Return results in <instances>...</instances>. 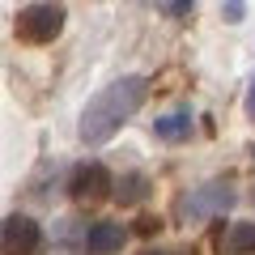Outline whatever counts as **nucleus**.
Wrapping results in <instances>:
<instances>
[{
    "label": "nucleus",
    "mask_w": 255,
    "mask_h": 255,
    "mask_svg": "<svg viewBox=\"0 0 255 255\" xmlns=\"http://www.w3.org/2000/svg\"><path fill=\"white\" fill-rule=\"evenodd\" d=\"M111 187H115V179L102 162H81L68 179V191L77 200H102V196H111Z\"/></svg>",
    "instance_id": "20e7f679"
},
{
    "label": "nucleus",
    "mask_w": 255,
    "mask_h": 255,
    "mask_svg": "<svg viewBox=\"0 0 255 255\" xmlns=\"http://www.w3.org/2000/svg\"><path fill=\"white\" fill-rule=\"evenodd\" d=\"M115 196H119V204H136V200H145V196H149V179H145V174H128V179H119Z\"/></svg>",
    "instance_id": "1a4fd4ad"
},
{
    "label": "nucleus",
    "mask_w": 255,
    "mask_h": 255,
    "mask_svg": "<svg viewBox=\"0 0 255 255\" xmlns=\"http://www.w3.org/2000/svg\"><path fill=\"white\" fill-rule=\"evenodd\" d=\"M149 98V81L145 77H119L111 81L102 94H94L81 111V140L85 145H102L136 115V107Z\"/></svg>",
    "instance_id": "f257e3e1"
},
{
    "label": "nucleus",
    "mask_w": 255,
    "mask_h": 255,
    "mask_svg": "<svg viewBox=\"0 0 255 255\" xmlns=\"http://www.w3.org/2000/svg\"><path fill=\"white\" fill-rule=\"evenodd\" d=\"M226 251L230 255H255V221H238L226 238Z\"/></svg>",
    "instance_id": "6e6552de"
},
{
    "label": "nucleus",
    "mask_w": 255,
    "mask_h": 255,
    "mask_svg": "<svg viewBox=\"0 0 255 255\" xmlns=\"http://www.w3.org/2000/svg\"><path fill=\"white\" fill-rule=\"evenodd\" d=\"M124 243H128V230L119 226V221H94L90 234H85V247H90V255H115Z\"/></svg>",
    "instance_id": "423d86ee"
},
{
    "label": "nucleus",
    "mask_w": 255,
    "mask_h": 255,
    "mask_svg": "<svg viewBox=\"0 0 255 255\" xmlns=\"http://www.w3.org/2000/svg\"><path fill=\"white\" fill-rule=\"evenodd\" d=\"M226 17L230 21H243V4H226Z\"/></svg>",
    "instance_id": "9d476101"
},
{
    "label": "nucleus",
    "mask_w": 255,
    "mask_h": 255,
    "mask_svg": "<svg viewBox=\"0 0 255 255\" xmlns=\"http://www.w3.org/2000/svg\"><path fill=\"white\" fill-rule=\"evenodd\" d=\"M247 111H251V119H255V81H251V94H247Z\"/></svg>",
    "instance_id": "9b49d317"
},
{
    "label": "nucleus",
    "mask_w": 255,
    "mask_h": 255,
    "mask_svg": "<svg viewBox=\"0 0 255 255\" xmlns=\"http://www.w3.org/2000/svg\"><path fill=\"white\" fill-rule=\"evenodd\" d=\"M234 204V191L226 187V183H209V187L191 191V196H183V213L187 217H209V213H221Z\"/></svg>",
    "instance_id": "39448f33"
},
{
    "label": "nucleus",
    "mask_w": 255,
    "mask_h": 255,
    "mask_svg": "<svg viewBox=\"0 0 255 255\" xmlns=\"http://www.w3.org/2000/svg\"><path fill=\"white\" fill-rule=\"evenodd\" d=\"M149 255H162V251H149Z\"/></svg>",
    "instance_id": "f8f14e48"
},
{
    "label": "nucleus",
    "mask_w": 255,
    "mask_h": 255,
    "mask_svg": "<svg viewBox=\"0 0 255 255\" xmlns=\"http://www.w3.org/2000/svg\"><path fill=\"white\" fill-rule=\"evenodd\" d=\"M153 132H157L162 140H183V136H191V111H170V115L153 119Z\"/></svg>",
    "instance_id": "0eeeda50"
},
{
    "label": "nucleus",
    "mask_w": 255,
    "mask_h": 255,
    "mask_svg": "<svg viewBox=\"0 0 255 255\" xmlns=\"http://www.w3.org/2000/svg\"><path fill=\"white\" fill-rule=\"evenodd\" d=\"M0 243H4V255H34L43 247V226L34 217H26V213H17V217L4 221Z\"/></svg>",
    "instance_id": "7ed1b4c3"
},
{
    "label": "nucleus",
    "mask_w": 255,
    "mask_h": 255,
    "mask_svg": "<svg viewBox=\"0 0 255 255\" xmlns=\"http://www.w3.org/2000/svg\"><path fill=\"white\" fill-rule=\"evenodd\" d=\"M64 4H26V9H17V38H26V43H51L55 34L64 30Z\"/></svg>",
    "instance_id": "f03ea898"
}]
</instances>
